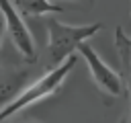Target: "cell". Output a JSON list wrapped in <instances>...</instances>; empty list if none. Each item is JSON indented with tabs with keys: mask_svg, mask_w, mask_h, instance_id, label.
Wrapping results in <instances>:
<instances>
[{
	"mask_svg": "<svg viewBox=\"0 0 131 123\" xmlns=\"http://www.w3.org/2000/svg\"><path fill=\"white\" fill-rule=\"evenodd\" d=\"M14 8L20 12V16L25 18H35L41 14H49V12H61V6L51 4L49 0H12Z\"/></svg>",
	"mask_w": 131,
	"mask_h": 123,
	"instance_id": "5b68a950",
	"label": "cell"
},
{
	"mask_svg": "<svg viewBox=\"0 0 131 123\" xmlns=\"http://www.w3.org/2000/svg\"><path fill=\"white\" fill-rule=\"evenodd\" d=\"M2 29H4V25H0V47H2Z\"/></svg>",
	"mask_w": 131,
	"mask_h": 123,
	"instance_id": "52a82bcc",
	"label": "cell"
},
{
	"mask_svg": "<svg viewBox=\"0 0 131 123\" xmlns=\"http://www.w3.org/2000/svg\"><path fill=\"white\" fill-rule=\"evenodd\" d=\"M121 123H127V119H123V121H121Z\"/></svg>",
	"mask_w": 131,
	"mask_h": 123,
	"instance_id": "ba28073f",
	"label": "cell"
},
{
	"mask_svg": "<svg viewBox=\"0 0 131 123\" xmlns=\"http://www.w3.org/2000/svg\"><path fill=\"white\" fill-rule=\"evenodd\" d=\"M14 123H16V121H14Z\"/></svg>",
	"mask_w": 131,
	"mask_h": 123,
	"instance_id": "9c48e42d",
	"label": "cell"
},
{
	"mask_svg": "<svg viewBox=\"0 0 131 123\" xmlns=\"http://www.w3.org/2000/svg\"><path fill=\"white\" fill-rule=\"evenodd\" d=\"M115 49H117V55H119V61H121V68H123V74L121 78H129L131 76V35H127L121 27L115 29Z\"/></svg>",
	"mask_w": 131,
	"mask_h": 123,
	"instance_id": "8992f818",
	"label": "cell"
},
{
	"mask_svg": "<svg viewBox=\"0 0 131 123\" xmlns=\"http://www.w3.org/2000/svg\"><path fill=\"white\" fill-rule=\"evenodd\" d=\"M45 27H47V59H49L47 70H53L66 64L68 57L76 55L78 47L102 29V23L66 25L57 18H47Z\"/></svg>",
	"mask_w": 131,
	"mask_h": 123,
	"instance_id": "6da1fadb",
	"label": "cell"
},
{
	"mask_svg": "<svg viewBox=\"0 0 131 123\" xmlns=\"http://www.w3.org/2000/svg\"><path fill=\"white\" fill-rule=\"evenodd\" d=\"M78 53L86 61L92 80L96 82V86L102 92H106L111 96H121L123 94V78H121V74L115 72L108 64H104V59L94 51V47L90 43H82L78 47Z\"/></svg>",
	"mask_w": 131,
	"mask_h": 123,
	"instance_id": "277c9868",
	"label": "cell"
},
{
	"mask_svg": "<svg viewBox=\"0 0 131 123\" xmlns=\"http://www.w3.org/2000/svg\"><path fill=\"white\" fill-rule=\"evenodd\" d=\"M76 61H78V57L72 55V57H68L66 64H61L59 68L47 70L39 80H35V82L29 84L27 88H23V90L18 92V96H14L10 102H6V105L0 109V123L6 121V119H10V117H12L14 113H18L20 109H25V107H29V105H33V102H39L41 98L53 94V92L63 84V80L68 78V74H70L72 68L76 66Z\"/></svg>",
	"mask_w": 131,
	"mask_h": 123,
	"instance_id": "7a4b0ae2",
	"label": "cell"
},
{
	"mask_svg": "<svg viewBox=\"0 0 131 123\" xmlns=\"http://www.w3.org/2000/svg\"><path fill=\"white\" fill-rule=\"evenodd\" d=\"M0 14L4 16V29L8 31L16 51L27 59L33 61L37 59V49H35V39L33 33L29 31V27L25 25V18L20 16V12L14 8L12 0H0Z\"/></svg>",
	"mask_w": 131,
	"mask_h": 123,
	"instance_id": "3957f363",
	"label": "cell"
}]
</instances>
